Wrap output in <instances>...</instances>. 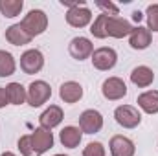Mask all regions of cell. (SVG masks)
<instances>
[{
  "label": "cell",
  "mask_w": 158,
  "mask_h": 156,
  "mask_svg": "<svg viewBox=\"0 0 158 156\" xmlns=\"http://www.w3.org/2000/svg\"><path fill=\"white\" fill-rule=\"evenodd\" d=\"M20 26H22V30L33 39V37L42 35V33L46 31V28H48V17H46V13H44L42 9H31V11L22 18Z\"/></svg>",
  "instance_id": "6da1fadb"
},
{
  "label": "cell",
  "mask_w": 158,
  "mask_h": 156,
  "mask_svg": "<svg viewBox=\"0 0 158 156\" xmlns=\"http://www.w3.org/2000/svg\"><path fill=\"white\" fill-rule=\"evenodd\" d=\"M114 119L123 129H136L142 121V114L132 105H119L114 110Z\"/></svg>",
  "instance_id": "7a4b0ae2"
},
{
  "label": "cell",
  "mask_w": 158,
  "mask_h": 156,
  "mask_svg": "<svg viewBox=\"0 0 158 156\" xmlns=\"http://www.w3.org/2000/svg\"><path fill=\"white\" fill-rule=\"evenodd\" d=\"M90 59H92L94 68H98V70H101V72H107V70H110V68L116 66V63H118V53H116L114 48L103 46V48L94 50V53H92Z\"/></svg>",
  "instance_id": "3957f363"
},
{
  "label": "cell",
  "mask_w": 158,
  "mask_h": 156,
  "mask_svg": "<svg viewBox=\"0 0 158 156\" xmlns=\"http://www.w3.org/2000/svg\"><path fill=\"white\" fill-rule=\"evenodd\" d=\"M101 94L109 101L123 99L127 96V84H125L123 79H119V77H109V79H105L103 84H101Z\"/></svg>",
  "instance_id": "277c9868"
},
{
  "label": "cell",
  "mask_w": 158,
  "mask_h": 156,
  "mask_svg": "<svg viewBox=\"0 0 158 156\" xmlns=\"http://www.w3.org/2000/svg\"><path fill=\"white\" fill-rule=\"evenodd\" d=\"M52 97V88L46 81H33L28 88V103L31 107H40Z\"/></svg>",
  "instance_id": "5b68a950"
},
{
  "label": "cell",
  "mask_w": 158,
  "mask_h": 156,
  "mask_svg": "<svg viewBox=\"0 0 158 156\" xmlns=\"http://www.w3.org/2000/svg\"><path fill=\"white\" fill-rule=\"evenodd\" d=\"M42 66H44V55L39 50H28L20 55V68L24 74H28V76L39 74Z\"/></svg>",
  "instance_id": "8992f818"
},
{
  "label": "cell",
  "mask_w": 158,
  "mask_h": 156,
  "mask_svg": "<svg viewBox=\"0 0 158 156\" xmlns=\"http://www.w3.org/2000/svg\"><path fill=\"white\" fill-rule=\"evenodd\" d=\"M79 129L85 134H96V132H99L103 129V116L98 110H94V109L85 110L79 116Z\"/></svg>",
  "instance_id": "52a82bcc"
},
{
  "label": "cell",
  "mask_w": 158,
  "mask_h": 156,
  "mask_svg": "<svg viewBox=\"0 0 158 156\" xmlns=\"http://www.w3.org/2000/svg\"><path fill=\"white\" fill-rule=\"evenodd\" d=\"M132 26L129 20L125 18H119V17H107V22H105V31H107V37H114V39H123L127 35L132 33Z\"/></svg>",
  "instance_id": "ba28073f"
},
{
  "label": "cell",
  "mask_w": 158,
  "mask_h": 156,
  "mask_svg": "<svg viewBox=\"0 0 158 156\" xmlns=\"http://www.w3.org/2000/svg\"><path fill=\"white\" fill-rule=\"evenodd\" d=\"M31 145H33V149H35V153L37 154H44L48 149H52L53 147V134H52V130H48V129H35L31 134Z\"/></svg>",
  "instance_id": "9c48e42d"
},
{
  "label": "cell",
  "mask_w": 158,
  "mask_h": 156,
  "mask_svg": "<svg viewBox=\"0 0 158 156\" xmlns=\"http://www.w3.org/2000/svg\"><path fill=\"white\" fill-rule=\"evenodd\" d=\"M68 51H70V55L74 59L85 61V59L92 57L94 46H92L90 39H86V37H74V39L70 40V44H68Z\"/></svg>",
  "instance_id": "30bf717a"
},
{
  "label": "cell",
  "mask_w": 158,
  "mask_h": 156,
  "mask_svg": "<svg viewBox=\"0 0 158 156\" xmlns=\"http://www.w3.org/2000/svg\"><path fill=\"white\" fill-rule=\"evenodd\" d=\"M110 154L112 156H134L136 147L132 143V140H129L127 136H112L110 138Z\"/></svg>",
  "instance_id": "8fae6325"
},
{
  "label": "cell",
  "mask_w": 158,
  "mask_h": 156,
  "mask_svg": "<svg viewBox=\"0 0 158 156\" xmlns=\"http://www.w3.org/2000/svg\"><path fill=\"white\" fill-rule=\"evenodd\" d=\"M92 20V11L86 7V6H79L74 9H68L66 13V22L72 26V28H85L88 26Z\"/></svg>",
  "instance_id": "7c38bea8"
},
{
  "label": "cell",
  "mask_w": 158,
  "mask_h": 156,
  "mask_svg": "<svg viewBox=\"0 0 158 156\" xmlns=\"http://www.w3.org/2000/svg\"><path fill=\"white\" fill-rule=\"evenodd\" d=\"M63 109L61 107H57V105H50L39 117V123L42 129H48V130H52L53 127H57V125H61V121H63Z\"/></svg>",
  "instance_id": "4fadbf2b"
},
{
  "label": "cell",
  "mask_w": 158,
  "mask_h": 156,
  "mask_svg": "<svg viewBox=\"0 0 158 156\" xmlns=\"http://www.w3.org/2000/svg\"><path fill=\"white\" fill-rule=\"evenodd\" d=\"M151 39H153V35H151V31L147 28L136 26L132 30V33L129 35V44H131L132 50H145V48H149Z\"/></svg>",
  "instance_id": "5bb4252c"
},
{
  "label": "cell",
  "mask_w": 158,
  "mask_h": 156,
  "mask_svg": "<svg viewBox=\"0 0 158 156\" xmlns=\"http://www.w3.org/2000/svg\"><path fill=\"white\" fill-rule=\"evenodd\" d=\"M59 96H61V99L64 101V103H77L79 99L83 97V86L76 83V81H66V83H63L61 84V88H59Z\"/></svg>",
  "instance_id": "9a60e30c"
},
{
  "label": "cell",
  "mask_w": 158,
  "mask_h": 156,
  "mask_svg": "<svg viewBox=\"0 0 158 156\" xmlns=\"http://www.w3.org/2000/svg\"><path fill=\"white\" fill-rule=\"evenodd\" d=\"M138 107L147 114H158V90H147L138 96Z\"/></svg>",
  "instance_id": "2e32d148"
},
{
  "label": "cell",
  "mask_w": 158,
  "mask_h": 156,
  "mask_svg": "<svg viewBox=\"0 0 158 156\" xmlns=\"http://www.w3.org/2000/svg\"><path fill=\"white\" fill-rule=\"evenodd\" d=\"M81 138H83L81 129H79V127H74V125L64 127V129L61 130V134H59L61 143H63L64 147H68V149H76L79 143H81Z\"/></svg>",
  "instance_id": "e0dca14e"
},
{
  "label": "cell",
  "mask_w": 158,
  "mask_h": 156,
  "mask_svg": "<svg viewBox=\"0 0 158 156\" xmlns=\"http://www.w3.org/2000/svg\"><path fill=\"white\" fill-rule=\"evenodd\" d=\"M131 81L138 86V88H147L153 81H155V72L149 66H136L131 72Z\"/></svg>",
  "instance_id": "ac0fdd59"
},
{
  "label": "cell",
  "mask_w": 158,
  "mask_h": 156,
  "mask_svg": "<svg viewBox=\"0 0 158 156\" xmlns=\"http://www.w3.org/2000/svg\"><path fill=\"white\" fill-rule=\"evenodd\" d=\"M6 96L9 105H22L24 101H28V90L20 83H9L6 86Z\"/></svg>",
  "instance_id": "d6986e66"
},
{
  "label": "cell",
  "mask_w": 158,
  "mask_h": 156,
  "mask_svg": "<svg viewBox=\"0 0 158 156\" xmlns=\"http://www.w3.org/2000/svg\"><path fill=\"white\" fill-rule=\"evenodd\" d=\"M6 39L7 42H11L13 46H24V44H30L31 37L22 30L20 24H13L6 30Z\"/></svg>",
  "instance_id": "ffe728a7"
},
{
  "label": "cell",
  "mask_w": 158,
  "mask_h": 156,
  "mask_svg": "<svg viewBox=\"0 0 158 156\" xmlns=\"http://www.w3.org/2000/svg\"><path fill=\"white\" fill-rule=\"evenodd\" d=\"M15 70H17V64H15L13 55L6 50H0V77L13 76Z\"/></svg>",
  "instance_id": "44dd1931"
},
{
  "label": "cell",
  "mask_w": 158,
  "mask_h": 156,
  "mask_svg": "<svg viewBox=\"0 0 158 156\" xmlns=\"http://www.w3.org/2000/svg\"><path fill=\"white\" fill-rule=\"evenodd\" d=\"M22 7H24L22 0H0V11L7 18H13V17L20 15Z\"/></svg>",
  "instance_id": "7402d4cb"
},
{
  "label": "cell",
  "mask_w": 158,
  "mask_h": 156,
  "mask_svg": "<svg viewBox=\"0 0 158 156\" xmlns=\"http://www.w3.org/2000/svg\"><path fill=\"white\" fill-rule=\"evenodd\" d=\"M105 22H107V15H98V18L92 22L90 26V33L96 37V39H105L107 37V31H105Z\"/></svg>",
  "instance_id": "603a6c76"
},
{
  "label": "cell",
  "mask_w": 158,
  "mask_h": 156,
  "mask_svg": "<svg viewBox=\"0 0 158 156\" xmlns=\"http://www.w3.org/2000/svg\"><path fill=\"white\" fill-rule=\"evenodd\" d=\"M145 15H147V30L158 31V4H151L147 7Z\"/></svg>",
  "instance_id": "cb8c5ba5"
},
{
  "label": "cell",
  "mask_w": 158,
  "mask_h": 156,
  "mask_svg": "<svg viewBox=\"0 0 158 156\" xmlns=\"http://www.w3.org/2000/svg\"><path fill=\"white\" fill-rule=\"evenodd\" d=\"M19 151L22 153V156H39L35 153L33 145H31V136L30 134H26L19 140Z\"/></svg>",
  "instance_id": "d4e9b609"
},
{
  "label": "cell",
  "mask_w": 158,
  "mask_h": 156,
  "mask_svg": "<svg viewBox=\"0 0 158 156\" xmlns=\"http://www.w3.org/2000/svg\"><path fill=\"white\" fill-rule=\"evenodd\" d=\"M83 156H105V147L99 142H90L85 149H83Z\"/></svg>",
  "instance_id": "484cf974"
},
{
  "label": "cell",
  "mask_w": 158,
  "mask_h": 156,
  "mask_svg": "<svg viewBox=\"0 0 158 156\" xmlns=\"http://www.w3.org/2000/svg\"><path fill=\"white\" fill-rule=\"evenodd\" d=\"M101 11H103V15H107V17H116L118 15V6H114L112 2H98L96 4Z\"/></svg>",
  "instance_id": "4316f807"
},
{
  "label": "cell",
  "mask_w": 158,
  "mask_h": 156,
  "mask_svg": "<svg viewBox=\"0 0 158 156\" xmlns=\"http://www.w3.org/2000/svg\"><path fill=\"white\" fill-rule=\"evenodd\" d=\"M6 105H9L7 96H6V88H4V86H0V109H4Z\"/></svg>",
  "instance_id": "83f0119b"
},
{
  "label": "cell",
  "mask_w": 158,
  "mask_h": 156,
  "mask_svg": "<svg viewBox=\"0 0 158 156\" xmlns=\"http://www.w3.org/2000/svg\"><path fill=\"white\" fill-rule=\"evenodd\" d=\"M132 18H134L136 22H140V20L143 18V13H140V11H134V13H132Z\"/></svg>",
  "instance_id": "f1b7e54d"
},
{
  "label": "cell",
  "mask_w": 158,
  "mask_h": 156,
  "mask_svg": "<svg viewBox=\"0 0 158 156\" xmlns=\"http://www.w3.org/2000/svg\"><path fill=\"white\" fill-rule=\"evenodd\" d=\"M0 156H15V154H13V153H9V151H6V153H2Z\"/></svg>",
  "instance_id": "f546056e"
},
{
  "label": "cell",
  "mask_w": 158,
  "mask_h": 156,
  "mask_svg": "<svg viewBox=\"0 0 158 156\" xmlns=\"http://www.w3.org/2000/svg\"><path fill=\"white\" fill-rule=\"evenodd\" d=\"M53 156H66V154H53Z\"/></svg>",
  "instance_id": "4dcf8cb0"
}]
</instances>
